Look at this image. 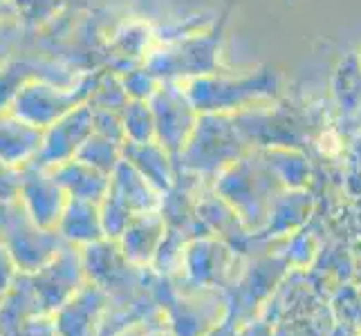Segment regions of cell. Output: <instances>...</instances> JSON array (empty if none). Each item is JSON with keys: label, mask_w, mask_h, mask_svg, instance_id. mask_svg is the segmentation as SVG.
<instances>
[{"label": "cell", "mask_w": 361, "mask_h": 336, "mask_svg": "<svg viewBox=\"0 0 361 336\" xmlns=\"http://www.w3.org/2000/svg\"><path fill=\"white\" fill-rule=\"evenodd\" d=\"M59 233L70 244L85 247L97 240L106 238L104 222H102V206L99 202H88V200H74L66 206V213L59 222Z\"/></svg>", "instance_id": "obj_13"}, {"label": "cell", "mask_w": 361, "mask_h": 336, "mask_svg": "<svg viewBox=\"0 0 361 336\" xmlns=\"http://www.w3.org/2000/svg\"><path fill=\"white\" fill-rule=\"evenodd\" d=\"M240 325H243V318H238V316L231 312L225 321L218 323V325L214 330H209L204 336H238Z\"/></svg>", "instance_id": "obj_16"}, {"label": "cell", "mask_w": 361, "mask_h": 336, "mask_svg": "<svg viewBox=\"0 0 361 336\" xmlns=\"http://www.w3.org/2000/svg\"><path fill=\"white\" fill-rule=\"evenodd\" d=\"M88 280L110 294L115 305L153 298L148 292V269L133 265L123 254L119 240L102 238L81 247Z\"/></svg>", "instance_id": "obj_3"}, {"label": "cell", "mask_w": 361, "mask_h": 336, "mask_svg": "<svg viewBox=\"0 0 361 336\" xmlns=\"http://www.w3.org/2000/svg\"><path fill=\"white\" fill-rule=\"evenodd\" d=\"M359 336H361V334H359Z\"/></svg>", "instance_id": "obj_20"}, {"label": "cell", "mask_w": 361, "mask_h": 336, "mask_svg": "<svg viewBox=\"0 0 361 336\" xmlns=\"http://www.w3.org/2000/svg\"><path fill=\"white\" fill-rule=\"evenodd\" d=\"M321 305H326L323 296L319 294L317 287L310 285V280H301L298 273H290L285 276L276 290L269 294V298L263 303V307L258 309V314L263 321H267L269 325L276 328L279 323L292 321L298 316H305L310 312H314Z\"/></svg>", "instance_id": "obj_8"}, {"label": "cell", "mask_w": 361, "mask_h": 336, "mask_svg": "<svg viewBox=\"0 0 361 336\" xmlns=\"http://www.w3.org/2000/svg\"><path fill=\"white\" fill-rule=\"evenodd\" d=\"M238 336H276V330L260 316H252V318L243 321Z\"/></svg>", "instance_id": "obj_15"}, {"label": "cell", "mask_w": 361, "mask_h": 336, "mask_svg": "<svg viewBox=\"0 0 361 336\" xmlns=\"http://www.w3.org/2000/svg\"><path fill=\"white\" fill-rule=\"evenodd\" d=\"M334 323L337 318H334L332 307L326 303L305 316L279 323L274 330H276V336H330Z\"/></svg>", "instance_id": "obj_14"}, {"label": "cell", "mask_w": 361, "mask_h": 336, "mask_svg": "<svg viewBox=\"0 0 361 336\" xmlns=\"http://www.w3.org/2000/svg\"><path fill=\"white\" fill-rule=\"evenodd\" d=\"M166 233L169 229L164 216H159L157 211H146V213L133 216L126 231L121 233L119 244L133 265L142 269H151Z\"/></svg>", "instance_id": "obj_10"}, {"label": "cell", "mask_w": 361, "mask_h": 336, "mask_svg": "<svg viewBox=\"0 0 361 336\" xmlns=\"http://www.w3.org/2000/svg\"><path fill=\"white\" fill-rule=\"evenodd\" d=\"M18 197L25 204V209L30 211V216L39 222L43 229L59 231V222L66 213L70 195L47 168L39 164L25 166Z\"/></svg>", "instance_id": "obj_6"}, {"label": "cell", "mask_w": 361, "mask_h": 336, "mask_svg": "<svg viewBox=\"0 0 361 336\" xmlns=\"http://www.w3.org/2000/svg\"><path fill=\"white\" fill-rule=\"evenodd\" d=\"M157 276V273H155ZM148 282L155 305L164 312L169 328L178 336H204L218 323L231 314V301L225 290L218 287H166Z\"/></svg>", "instance_id": "obj_1"}, {"label": "cell", "mask_w": 361, "mask_h": 336, "mask_svg": "<svg viewBox=\"0 0 361 336\" xmlns=\"http://www.w3.org/2000/svg\"><path fill=\"white\" fill-rule=\"evenodd\" d=\"M161 314V309H157V312L153 314V316H148V318H142V321H135V323H130V325H126L123 330H119L115 336H146L148 334V330H151L155 323H153V318H157Z\"/></svg>", "instance_id": "obj_17"}, {"label": "cell", "mask_w": 361, "mask_h": 336, "mask_svg": "<svg viewBox=\"0 0 361 336\" xmlns=\"http://www.w3.org/2000/svg\"><path fill=\"white\" fill-rule=\"evenodd\" d=\"M56 336H59V334H56Z\"/></svg>", "instance_id": "obj_21"}, {"label": "cell", "mask_w": 361, "mask_h": 336, "mask_svg": "<svg viewBox=\"0 0 361 336\" xmlns=\"http://www.w3.org/2000/svg\"><path fill=\"white\" fill-rule=\"evenodd\" d=\"M146 336H178V334L169 328L166 318H161L159 323H155V325H153L151 330H148V334H146Z\"/></svg>", "instance_id": "obj_18"}, {"label": "cell", "mask_w": 361, "mask_h": 336, "mask_svg": "<svg viewBox=\"0 0 361 336\" xmlns=\"http://www.w3.org/2000/svg\"><path fill=\"white\" fill-rule=\"evenodd\" d=\"M45 144V128L34 126L16 115L0 119V164L25 168L34 164Z\"/></svg>", "instance_id": "obj_9"}, {"label": "cell", "mask_w": 361, "mask_h": 336, "mask_svg": "<svg viewBox=\"0 0 361 336\" xmlns=\"http://www.w3.org/2000/svg\"><path fill=\"white\" fill-rule=\"evenodd\" d=\"M54 175V180L63 186L66 193L74 200H88V202H99L106 197L108 186H110V175L104 170L90 166L88 161L79 157H72L63 164H56L47 168Z\"/></svg>", "instance_id": "obj_12"}, {"label": "cell", "mask_w": 361, "mask_h": 336, "mask_svg": "<svg viewBox=\"0 0 361 336\" xmlns=\"http://www.w3.org/2000/svg\"><path fill=\"white\" fill-rule=\"evenodd\" d=\"M186 287H218L229 292L235 282V256L220 242L195 240L184 249L182 273Z\"/></svg>", "instance_id": "obj_5"}, {"label": "cell", "mask_w": 361, "mask_h": 336, "mask_svg": "<svg viewBox=\"0 0 361 336\" xmlns=\"http://www.w3.org/2000/svg\"><path fill=\"white\" fill-rule=\"evenodd\" d=\"M0 301H3V292H0Z\"/></svg>", "instance_id": "obj_19"}, {"label": "cell", "mask_w": 361, "mask_h": 336, "mask_svg": "<svg viewBox=\"0 0 361 336\" xmlns=\"http://www.w3.org/2000/svg\"><path fill=\"white\" fill-rule=\"evenodd\" d=\"M113 307V298L94 282H85L70 301L52 314L59 336H99Z\"/></svg>", "instance_id": "obj_7"}, {"label": "cell", "mask_w": 361, "mask_h": 336, "mask_svg": "<svg viewBox=\"0 0 361 336\" xmlns=\"http://www.w3.org/2000/svg\"><path fill=\"white\" fill-rule=\"evenodd\" d=\"M30 278L41 301L43 314L52 316L88 282L81 247L68 242L49 263L30 273Z\"/></svg>", "instance_id": "obj_4"}, {"label": "cell", "mask_w": 361, "mask_h": 336, "mask_svg": "<svg viewBox=\"0 0 361 336\" xmlns=\"http://www.w3.org/2000/svg\"><path fill=\"white\" fill-rule=\"evenodd\" d=\"M41 314L43 307L30 273L18 271V276L3 292V301H0V336H18L32 318Z\"/></svg>", "instance_id": "obj_11"}, {"label": "cell", "mask_w": 361, "mask_h": 336, "mask_svg": "<svg viewBox=\"0 0 361 336\" xmlns=\"http://www.w3.org/2000/svg\"><path fill=\"white\" fill-rule=\"evenodd\" d=\"M0 242L23 273L41 269L68 244L59 231L43 229L30 216L20 197L0 202Z\"/></svg>", "instance_id": "obj_2"}]
</instances>
